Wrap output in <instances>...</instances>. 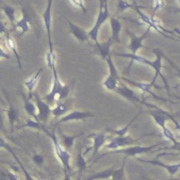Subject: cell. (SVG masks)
<instances>
[{
	"label": "cell",
	"instance_id": "40",
	"mask_svg": "<svg viewBox=\"0 0 180 180\" xmlns=\"http://www.w3.org/2000/svg\"><path fill=\"white\" fill-rule=\"evenodd\" d=\"M9 178H11V180H18V178H17V177L15 176L14 174H9Z\"/></svg>",
	"mask_w": 180,
	"mask_h": 180
},
{
	"label": "cell",
	"instance_id": "20",
	"mask_svg": "<svg viewBox=\"0 0 180 180\" xmlns=\"http://www.w3.org/2000/svg\"><path fill=\"white\" fill-rule=\"evenodd\" d=\"M111 39H109L108 42L103 43V44H100V43L97 44L99 50H100V54H101V56H102L103 58H106L108 56H109V54H110V47H111Z\"/></svg>",
	"mask_w": 180,
	"mask_h": 180
},
{
	"label": "cell",
	"instance_id": "23",
	"mask_svg": "<svg viewBox=\"0 0 180 180\" xmlns=\"http://www.w3.org/2000/svg\"><path fill=\"white\" fill-rule=\"evenodd\" d=\"M56 54L54 51H49L46 54V63L47 65L53 69L55 67V64H56Z\"/></svg>",
	"mask_w": 180,
	"mask_h": 180
},
{
	"label": "cell",
	"instance_id": "33",
	"mask_svg": "<svg viewBox=\"0 0 180 180\" xmlns=\"http://www.w3.org/2000/svg\"><path fill=\"white\" fill-rule=\"evenodd\" d=\"M154 5H155V10L162 8L163 6V0H155L154 1Z\"/></svg>",
	"mask_w": 180,
	"mask_h": 180
},
{
	"label": "cell",
	"instance_id": "7",
	"mask_svg": "<svg viewBox=\"0 0 180 180\" xmlns=\"http://www.w3.org/2000/svg\"><path fill=\"white\" fill-rule=\"evenodd\" d=\"M153 147H154V146H151V147L135 146V147H128L125 149H120V150H117V151L115 152L116 153H124V154L128 155V156H135V155H139V154H143L145 152L149 151Z\"/></svg>",
	"mask_w": 180,
	"mask_h": 180
},
{
	"label": "cell",
	"instance_id": "43",
	"mask_svg": "<svg viewBox=\"0 0 180 180\" xmlns=\"http://www.w3.org/2000/svg\"><path fill=\"white\" fill-rule=\"evenodd\" d=\"M64 180H70L69 177H68V176H66V178H65V179Z\"/></svg>",
	"mask_w": 180,
	"mask_h": 180
},
{
	"label": "cell",
	"instance_id": "39",
	"mask_svg": "<svg viewBox=\"0 0 180 180\" xmlns=\"http://www.w3.org/2000/svg\"><path fill=\"white\" fill-rule=\"evenodd\" d=\"M6 29L5 24L3 23L2 21H0V34H1V33H4V32H6Z\"/></svg>",
	"mask_w": 180,
	"mask_h": 180
},
{
	"label": "cell",
	"instance_id": "32",
	"mask_svg": "<svg viewBox=\"0 0 180 180\" xmlns=\"http://www.w3.org/2000/svg\"><path fill=\"white\" fill-rule=\"evenodd\" d=\"M129 7H131V6H129L127 3L124 2L122 0H119V4H118V8L121 10V11H124L125 9H127Z\"/></svg>",
	"mask_w": 180,
	"mask_h": 180
},
{
	"label": "cell",
	"instance_id": "18",
	"mask_svg": "<svg viewBox=\"0 0 180 180\" xmlns=\"http://www.w3.org/2000/svg\"><path fill=\"white\" fill-rule=\"evenodd\" d=\"M6 44L8 49H10L11 50H12V51L14 52L15 56H16V58H17L18 63H19V64H20V67L21 68L20 58V57H19V55H18V53H17V50H16V49H17V43H16L15 40H14L13 38H11L10 36H7V38H6Z\"/></svg>",
	"mask_w": 180,
	"mask_h": 180
},
{
	"label": "cell",
	"instance_id": "10",
	"mask_svg": "<svg viewBox=\"0 0 180 180\" xmlns=\"http://www.w3.org/2000/svg\"><path fill=\"white\" fill-rule=\"evenodd\" d=\"M51 1H49L48 4V7H47L46 11L43 14V20H44V24H45V28H46L47 31H48V35H49V41H50V51H53L52 43H51V37H50V8H51Z\"/></svg>",
	"mask_w": 180,
	"mask_h": 180
},
{
	"label": "cell",
	"instance_id": "37",
	"mask_svg": "<svg viewBox=\"0 0 180 180\" xmlns=\"http://www.w3.org/2000/svg\"><path fill=\"white\" fill-rule=\"evenodd\" d=\"M0 58H11V56L9 54L6 53V51H4L2 50V48L0 47Z\"/></svg>",
	"mask_w": 180,
	"mask_h": 180
},
{
	"label": "cell",
	"instance_id": "41",
	"mask_svg": "<svg viewBox=\"0 0 180 180\" xmlns=\"http://www.w3.org/2000/svg\"><path fill=\"white\" fill-rule=\"evenodd\" d=\"M25 175H26V178H27V180H34L31 177H30V175L27 172V171H25Z\"/></svg>",
	"mask_w": 180,
	"mask_h": 180
},
{
	"label": "cell",
	"instance_id": "2",
	"mask_svg": "<svg viewBox=\"0 0 180 180\" xmlns=\"http://www.w3.org/2000/svg\"><path fill=\"white\" fill-rule=\"evenodd\" d=\"M106 59H107V63H108L109 68H110V75L108 76V78L106 79V81L103 83V86L109 90H115L117 87V83H118V80H119L118 72H117L116 67L111 60V57L108 56Z\"/></svg>",
	"mask_w": 180,
	"mask_h": 180
},
{
	"label": "cell",
	"instance_id": "15",
	"mask_svg": "<svg viewBox=\"0 0 180 180\" xmlns=\"http://www.w3.org/2000/svg\"><path fill=\"white\" fill-rule=\"evenodd\" d=\"M111 29H112V39L119 42V32L121 30V24L115 18H111Z\"/></svg>",
	"mask_w": 180,
	"mask_h": 180
},
{
	"label": "cell",
	"instance_id": "16",
	"mask_svg": "<svg viewBox=\"0 0 180 180\" xmlns=\"http://www.w3.org/2000/svg\"><path fill=\"white\" fill-rule=\"evenodd\" d=\"M94 155H96L97 152H98L99 148L103 145L106 141V138H105L104 134H100L97 135H94Z\"/></svg>",
	"mask_w": 180,
	"mask_h": 180
},
{
	"label": "cell",
	"instance_id": "28",
	"mask_svg": "<svg viewBox=\"0 0 180 180\" xmlns=\"http://www.w3.org/2000/svg\"><path fill=\"white\" fill-rule=\"evenodd\" d=\"M78 165L81 169V170H83V169L85 168V166H86V162H85L84 158L81 156V153H80L79 156H78Z\"/></svg>",
	"mask_w": 180,
	"mask_h": 180
},
{
	"label": "cell",
	"instance_id": "35",
	"mask_svg": "<svg viewBox=\"0 0 180 180\" xmlns=\"http://www.w3.org/2000/svg\"><path fill=\"white\" fill-rule=\"evenodd\" d=\"M129 125H130V124H128V125H126L125 128H123L121 130H119V131H117L116 132V134H118V136H124L125 134H126V132H127V129L129 127Z\"/></svg>",
	"mask_w": 180,
	"mask_h": 180
},
{
	"label": "cell",
	"instance_id": "11",
	"mask_svg": "<svg viewBox=\"0 0 180 180\" xmlns=\"http://www.w3.org/2000/svg\"><path fill=\"white\" fill-rule=\"evenodd\" d=\"M88 116H92L90 112H81V111H73L65 116L59 121V122H65L69 120H80V119H85Z\"/></svg>",
	"mask_w": 180,
	"mask_h": 180
},
{
	"label": "cell",
	"instance_id": "34",
	"mask_svg": "<svg viewBox=\"0 0 180 180\" xmlns=\"http://www.w3.org/2000/svg\"><path fill=\"white\" fill-rule=\"evenodd\" d=\"M72 2V4L76 6H80V7H81L82 9H84V6H83V4H84V2H83V0H71ZM85 10V9H84Z\"/></svg>",
	"mask_w": 180,
	"mask_h": 180
},
{
	"label": "cell",
	"instance_id": "31",
	"mask_svg": "<svg viewBox=\"0 0 180 180\" xmlns=\"http://www.w3.org/2000/svg\"><path fill=\"white\" fill-rule=\"evenodd\" d=\"M153 116H154L155 120L156 121V123L159 125H161V126H164L165 119H164V117H163V116H157V115H154V114H153Z\"/></svg>",
	"mask_w": 180,
	"mask_h": 180
},
{
	"label": "cell",
	"instance_id": "12",
	"mask_svg": "<svg viewBox=\"0 0 180 180\" xmlns=\"http://www.w3.org/2000/svg\"><path fill=\"white\" fill-rule=\"evenodd\" d=\"M42 69L39 70L37 72V73L35 75H32L27 81L25 82V86L27 87V88L29 89V98L32 97V94H33V89L36 87L37 83H38V78H39V75L42 72Z\"/></svg>",
	"mask_w": 180,
	"mask_h": 180
},
{
	"label": "cell",
	"instance_id": "27",
	"mask_svg": "<svg viewBox=\"0 0 180 180\" xmlns=\"http://www.w3.org/2000/svg\"><path fill=\"white\" fill-rule=\"evenodd\" d=\"M112 173H111V171H104V172H101V173H99L98 175H95V176H94L93 178H91V179H94V178H109L110 176H111Z\"/></svg>",
	"mask_w": 180,
	"mask_h": 180
},
{
	"label": "cell",
	"instance_id": "4",
	"mask_svg": "<svg viewBox=\"0 0 180 180\" xmlns=\"http://www.w3.org/2000/svg\"><path fill=\"white\" fill-rule=\"evenodd\" d=\"M44 131H46V130H44ZM46 133L50 136V138L52 139L53 141V144H54V147H55V151L57 153V156H58V158L60 159V161L62 162V163L64 165V167L66 168L67 170H69L70 169V166H69V161H70V155L68 152H66L65 150H64L63 148H62V147L61 145L59 144V142H58V138H57V136H56V134H50V133H48L46 131Z\"/></svg>",
	"mask_w": 180,
	"mask_h": 180
},
{
	"label": "cell",
	"instance_id": "24",
	"mask_svg": "<svg viewBox=\"0 0 180 180\" xmlns=\"http://www.w3.org/2000/svg\"><path fill=\"white\" fill-rule=\"evenodd\" d=\"M80 135H81V134H78V135L72 136V137H64V146H65V147H66L67 149H71L72 147V144H73V141H74L75 138H77V137L80 136Z\"/></svg>",
	"mask_w": 180,
	"mask_h": 180
},
{
	"label": "cell",
	"instance_id": "1",
	"mask_svg": "<svg viewBox=\"0 0 180 180\" xmlns=\"http://www.w3.org/2000/svg\"><path fill=\"white\" fill-rule=\"evenodd\" d=\"M53 83L52 87H51V91L50 93L48 94L45 99L48 102H53L55 100V97L57 95H59V99L65 98L70 92V87L68 86L63 85L62 82L60 81L59 78H58L57 71L55 69V67L53 68Z\"/></svg>",
	"mask_w": 180,
	"mask_h": 180
},
{
	"label": "cell",
	"instance_id": "5",
	"mask_svg": "<svg viewBox=\"0 0 180 180\" xmlns=\"http://www.w3.org/2000/svg\"><path fill=\"white\" fill-rule=\"evenodd\" d=\"M108 17H109V12H108V9H107V4H105L104 11H103V9L101 7L98 18H97V20H96V23L94 25V27L92 29V30L88 33V36L91 37V39H93L94 41L97 44L99 43L98 41H97V36H98V32L99 29H100V27L107 20Z\"/></svg>",
	"mask_w": 180,
	"mask_h": 180
},
{
	"label": "cell",
	"instance_id": "19",
	"mask_svg": "<svg viewBox=\"0 0 180 180\" xmlns=\"http://www.w3.org/2000/svg\"><path fill=\"white\" fill-rule=\"evenodd\" d=\"M30 20V19L28 17H26L25 15L23 16V18L20 20V21H18L17 24H16V26H15V28L14 29H21V34L20 35H22L24 33H26V32H28L29 30V21Z\"/></svg>",
	"mask_w": 180,
	"mask_h": 180
},
{
	"label": "cell",
	"instance_id": "22",
	"mask_svg": "<svg viewBox=\"0 0 180 180\" xmlns=\"http://www.w3.org/2000/svg\"><path fill=\"white\" fill-rule=\"evenodd\" d=\"M25 110H26V111L29 113V115L34 116L36 121L39 120L37 116L35 115V111H36L35 105H34L32 103H30V102H27V101H26V103H25Z\"/></svg>",
	"mask_w": 180,
	"mask_h": 180
},
{
	"label": "cell",
	"instance_id": "44",
	"mask_svg": "<svg viewBox=\"0 0 180 180\" xmlns=\"http://www.w3.org/2000/svg\"><path fill=\"white\" fill-rule=\"evenodd\" d=\"M178 1H179V3H180V0H178Z\"/></svg>",
	"mask_w": 180,
	"mask_h": 180
},
{
	"label": "cell",
	"instance_id": "21",
	"mask_svg": "<svg viewBox=\"0 0 180 180\" xmlns=\"http://www.w3.org/2000/svg\"><path fill=\"white\" fill-rule=\"evenodd\" d=\"M124 80H125V79H124ZM125 81H128L130 84H132L133 86H134V87H139V89H140V90H142L143 92H150V87L153 85L152 83H150V84H147V83H142V82L137 83V82L132 81H130V80H125Z\"/></svg>",
	"mask_w": 180,
	"mask_h": 180
},
{
	"label": "cell",
	"instance_id": "36",
	"mask_svg": "<svg viewBox=\"0 0 180 180\" xmlns=\"http://www.w3.org/2000/svg\"><path fill=\"white\" fill-rule=\"evenodd\" d=\"M33 159H34V161H35V163H37V164H41V163H42V162H43V158H42V156H39V155H36V156H35Z\"/></svg>",
	"mask_w": 180,
	"mask_h": 180
},
{
	"label": "cell",
	"instance_id": "13",
	"mask_svg": "<svg viewBox=\"0 0 180 180\" xmlns=\"http://www.w3.org/2000/svg\"><path fill=\"white\" fill-rule=\"evenodd\" d=\"M148 32H149V29H147V33H145L142 36H140V37H134V36L132 38V42H131V44H130V50H132L133 54H136L137 50L143 47V45H142V41L145 38L146 35L148 34Z\"/></svg>",
	"mask_w": 180,
	"mask_h": 180
},
{
	"label": "cell",
	"instance_id": "6",
	"mask_svg": "<svg viewBox=\"0 0 180 180\" xmlns=\"http://www.w3.org/2000/svg\"><path fill=\"white\" fill-rule=\"evenodd\" d=\"M35 100H36V105H37V108H38V111H39V114H38V119H41V120H46L48 118V116L50 115V113L51 112V110L50 108V106L43 103L41 99L39 98V95L37 94H35Z\"/></svg>",
	"mask_w": 180,
	"mask_h": 180
},
{
	"label": "cell",
	"instance_id": "29",
	"mask_svg": "<svg viewBox=\"0 0 180 180\" xmlns=\"http://www.w3.org/2000/svg\"><path fill=\"white\" fill-rule=\"evenodd\" d=\"M26 125H27V126H29V127L39 128V129L42 128L41 125H40V124H38L37 122H34V121H33V120H31V119H28Z\"/></svg>",
	"mask_w": 180,
	"mask_h": 180
},
{
	"label": "cell",
	"instance_id": "26",
	"mask_svg": "<svg viewBox=\"0 0 180 180\" xmlns=\"http://www.w3.org/2000/svg\"><path fill=\"white\" fill-rule=\"evenodd\" d=\"M5 12L6 13V15L9 17L10 20L13 22L15 20V16H14V9L10 7V6H6L5 7Z\"/></svg>",
	"mask_w": 180,
	"mask_h": 180
},
{
	"label": "cell",
	"instance_id": "30",
	"mask_svg": "<svg viewBox=\"0 0 180 180\" xmlns=\"http://www.w3.org/2000/svg\"><path fill=\"white\" fill-rule=\"evenodd\" d=\"M163 135L166 137V138H168V139H171V140H173L174 141V138H173V135L171 134V132L169 130L168 128H166L165 126H163Z\"/></svg>",
	"mask_w": 180,
	"mask_h": 180
},
{
	"label": "cell",
	"instance_id": "14",
	"mask_svg": "<svg viewBox=\"0 0 180 180\" xmlns=\"http://www.w3.org/2000/svg\"><path fill=\"white\" fill-rule=\"evenodd\" d=\"M70 28H71L72 33L74 35V36H75L77 39H79L80 41L81 42L87 41V38H88V35H87L85 33L84 30H82L79 27H77V26H75V25H73V24L72 23H70Z\"/></svg>",
	"mask_w": 180,
	"mask_h": 180
},
{
	"label": "cell",
	"instance_id": "3",
	"mask_svg": "<svg viewBox=\"0 0 180 180\" xmlns=\"http://www.w3.org/2000/svg\"><path fill=\"white\" fill-rule=\"evenodd\" d=\"M116 56H120V57H125V58H132V60H135L136 62H139V63H141V64H148V65L153 66L155 68V70L156 71V75L154 81L152 82V84H154V82H155L156 79V76L159 74L160 69H161V58L159 56H158V58H157L156 62H151V61H149L148 59H147L144 57L137 55V54H124V53H118V54H116Z\"/></svg>",
	"mask_w": 180,
	"mask_h": 180
},
{
	"label": "cell",
	"instance_id": "25",
	"mask_svg": "<svg viewBox=\"0 0 180 180\" xmlns=\"http://www.w3.org/2000/svg\"><path fill=\"white\" fill-rule=\"evenodd\" d=\"M18 117V111L16 110H14L12 107H11V109L8 111V118H9V121L11 124L14 122L16 120V118Z\"/></svg>",
	"mask_w": 180,
	"mask_h": 180
},
{
	"label": "cell",
	"instance_id": "38",
	"mask_svg": "<svg viewBox=\"0 0 180 180\" xmlns=\"http://www.w3.org/2000/svg\"><path fill=\"white\" fill-rule=\"evenodd\" d=\"M0 147H5V148H7L8 150H10V151L12 153V151L11 150V148H10V147L7 146V144H6V142L3 140V139H2V138H0Z\"/></svg>",
	"mask_w": 180,
	"mask_h": 180
},
{
	"label": "cell",
	"instance_id": "8",
	"mask_svg": "<svg viewBox=\"0 0 180 180\" xmlns=\"http://www.w3.org/2000/svg\"><path fill=\"white\" fill-rule=\"evenodd\" d=\"M134 140L130 139V137H123V136H118L116 137L111 140V142L107 145V147L110 149H116L119 147H125V146L129 145L133 143Z\"/></svg>",
	"mask_w": 180,
	"mask_h": 180
},
{
	"label": "cell",
	"instance_id": "17",
	"mask_svg": "<svg viewBox=\"0 0 180 180\" xmlns=\"http://www.w3.org/2000/svg\"><path fill=\"white\" fill-rule=\"evenodd\" d=\"M68 110H69L68 105L65 104V103H59L53 110H51V113L55 116H64V114L67 113Z\"/></svg>",
	"mask_w": 180,
	"mask_h": 180
},
{
	"label": "cell",
	"instance_id": "9",
	"mask_svg": "<svg viewBox=\"0 0 180 180\" xmlns=\"http://www.w3.org/2000/svg\"><path fill=\"white\" fill-rule=\"evenodd\" d=\"M116 93L121 94L122 96H124L125 98H126L131 102H139V98L137 96V94H135L134 90L130 89L126 87H116L115 89Z\"/></svg>",
	"mask_w": 180,
	"mask_h": 180
},
{
	"label": "cell",
	"instance_id": "42",
	"mask_svg": "<svg viewBox=\"0 0 180 180\" xmlns=\"http://www.w3.org/2000/svg\"><path fill=\"white\" fill-rule=\"evenodd\" d=\"M0 126H3V118L1 116V113H0Z\"/></svg>",
	"mask_w": 180,
	"mask_h": 180
}]
</instances>
